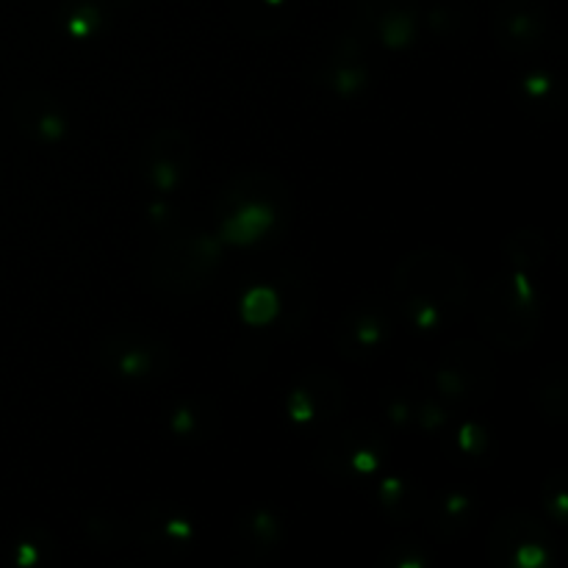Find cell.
I'll use <instances>...</instances> for the list:
<instances>
[{"label": "cell", "instance_id": "1", "mask_svg": "<svg viewBox=\"0 0 568 568\" xmlns=\"http://www.w3.org/2000/svg\"><path fill=\"white\" fill-rule=\"evenodd\" d=\"M392 294L410 325L438 331L460 320L471 303V275L442 247H422L394 266Z\"/></svg>", "mask_w": 568, "mask_h": 568}, {"label": "cell", "instance_id": "2", "mask_svg": "<svg viewBox=\"0 0 568 568\" xmlns=\"http://www.w3.org/2000/svg\"><path fill=\"white\" fill-rule=\"evenodd\" d=\"M475 320L483 336L508 353L530 349L541 333V303L525 270L494 275L477 294Z\"/></svg>", "mask_w": 568, "mask_h": 568}, {"label": "cell", "instance_id": "3", "mask_svg": "<svg viewBox=\"0 0 568 568\" xmlns=\"http://www.w3.org/2000/svg\"><path fill=\"white\" fill-rule=\"evenodd\" d=\"M220 239L231 244H253L275 227L288 211V192L272 172H242L216 197Z\"/></svg>", "mask_w": 568, "mask_h": 568}, {"label": "cell", "instance_id": "4", "mask_svg": "<svg viewBox=\"0 0 568 568\" xmlns=\"http://www.w3.org/2000/svg\"><path fill=\"white\" fill-rule=\"evenodd\" d=\"M222 264V239L209 233L175 236L150 255V286L166 297H189L214 281Z\"/></svg>", "mask_w": 568, "mask_h": 568}, {"label": "cell", "instance_id": "5", "mask_svg": "<svg viewBox=\"0 0 568 568\" xmlns=\"http://www.w3.org/2000/svg\"><path fill=\"white\" fill-rule=\"evenodd\" d=\"M388 455V442L369 422H349L342 430H333L322 438L314 460L322 475L333 483H353L372 477Z\"/></svg>", "mask_w": 568, "mask_h": 568}, {"label": "cell", "instance_id": "6", "mask_svg": "<svg viewBox=\"0 0 568 568\" xmlns=\"http://www.w3.org/2000/svg\"><path fill=\"white\" fill-rule=\"evenodd\" d=\"M558 547L547 521L530 510H505L488 532V558L497 568H549Z\"/></svg>", "mask_w": 568, "mask_h": 568}, {"label": "cell", "instance_id": "7", "mask_svg": "<svg viewBox=\"0 0 568 568\" xmlns=\"http://www.w3.org/2000/svg\"><path fill=\"white\" fill-rule=\"evenodd\" d=\"M100 369L120 381H159L175 369V353L172 344L153 333L125 331L116 327L109 331L94 347Z\"/></svg>", "mask_w": 568, "mask_h": 568}, {"label": "cell", "instance_id": "8", "mask_svg": "<svg viewBox=\"0 0 568 568\" xmlns=\"http://www.w3.org/2000/svg\"><path fill=\"white\" fill-rule=\"evenodd\" d=\"M433 383L444 399L483 405L494 397L497 388V364L486 347L464 338L444 347V353L438 355Z\"/></svg>", "mask_w": 568, "mask_h": 568}, {"label": "cell", "instance_id": "9", "mask_svg": "<svg viewBox=\"0 0 568 568\" xmlns=\"http://www.w3.org/2000/svg\"><path fill=\"white\" fill-rule=\"evenodd\" d=\"M491 31L505 55L530 59L547 44V3L544 0H503L494 11Z\"/></svg>", "mask_w": 568, "mask_h": 568}, {"label": "cell", "instance_id": "10", "mask_svg": "<svg viewBox=\"0 0 568 568\" xmlns=\"http://www.w3.org/2000/svg\"><path fill=\"white\" fill-rule=\"evenodd\" d=\"M133 538L150 558L172 564L192 552L194 525L183 510L170 505H144L133 519Z\"/></svg>", "mask_w": 568, "mask_h": 568}, {"label": "cell", "instance_id": "11", "mask_svg": "<svg viewBox=\"0 0 568 568\" xmlns=\"http://www.w3.org/2000/svg\"><path fill=\"white\" fill-rule=\"evenodd\" d=\"M392 338V320L375 300H361L349 305L336 327V347L353 364H366L383 353Z\"/></svg>", "mask_w": 568, "mask_h": 568}, {"label": "cell", "instance_id": "12", "mask_svg": "<svg viewBox=\"0 0 568 568\" xmlns=\"http://www.w3.org/2000/svg\"><path fill=\"white\" fill-rule=\"evenodd\" d=\"M283 538H286L283 519L272 508H264V505L242 508L233 519L231 544L233 555L242 566L255 568L270 564L283 549Z\"/></svg>", "mask_w": 568, "mask_h": 568}, {"label": "cell", "instance_id": "13", "mask_svg": "<svg viewBox=\"0 0 568 568\" xmlns=\"http://www.w3.org/2000/svg\"><path fill=\"white\" fill-rule=\"evenodd\" d=\"M192 166V142L181 128H159L144 142L142 172L155 192H175Z\"/></svg>", "mask_w": 568, "mask_h": 568}, {"label": "cell", "instance_id": "14", "mask_svg": "<svg viewBox=\"0 0 568 568\" xmlns=\"http://www.w3.org/2000/svg\"><path fill=\"white\" fill-rule=\"evenodd\" d=\"M344 405H347V394H344L342 381L325 369H308L288 392L286 414L297 425L333 422L344 414Z\"/></svg>", "mask_w": 568, "mask_h": 568}, {"label": "cell", "instance_id": "15", "mask_svg": "<svg viewBox=\"0 0 568 568\" xmlns=\"http://www.w3.org/2000/svg\"><path fill=\"white\" fill-rule=\"evenodd\" d=\"M14 122L28 139L42 144L61 142L67 133V114L59 100L50 98L48 92H28L17 100Z\"/></svg>", "mask_w": 568, "mask_h": 568}, {"label": "cell", "instance_id": "16", "mask_svg": "<svg viewBox=\"0 0 568 568\" xmlns=\"http://www.w3.org/2000/svg\"><path fill=\"white\" fill-rule=\"evenodd\" d=\"M422 510H425L430 530L436 532L442 541H458V538H464L466 532L471 530L477 505L475 499L466 491H460V488H444V491L436 494L430 503L425 499V508Z\"/></svg>", "mask_w": 568, "mask_h": 568}, {"label": "cell", "instance_id": "17", "mask_svg": "<svg viewBox=\"0 0 568 568\" xmlns=\"http://www.w3.org/2000/svg\"><path fill=\"white\" fill-rule=\"evenodd\" d=\"M519 103L538 120H558L566 109L564 83L547 70H532L519 78Z\"/></svg>", "mask_w": 568, "mask_h": 568}, {"label": "cell", "instance_id": "18", "mask_svg": "<svg viewBox=\"0 0 568 568\" xmlns=\"http://www.w3.org/2000/svg\"><path fill=\"white\" fill-rule=\"evenodd\" d=\"M532 399H536V408L544 416V422L564 425L568 419V377L564 366H544L536 386H532Z\"/></svg>", "mask_w": 568, "mask_h": 568}, {"label": "cell", "instance_id": "19", "mask_svg": "<svg viewBox=\"0 0 568 568\" xmlns=\"http://www.w3.org/2000/svg\"><path fill=\"white\" fill-rule=\"evenodd\" d=\"M377 503L386 510L388 519L405 525V521L422 514V508H425V494H422V488L416 483L405 480V477H386L377 486Z\"/></svg>", "mask_w": 568, "mask_h": 568}, {"label": "cell", "instance_id": "20", "mask_svg": "<svg viewBox=\"0 0 568 568\" xmlns=\"http://www.w3.org/2000/svg\"><path fill=\"white\" fill-rule=\"evenodd\" d=\"M216 408L209 397H189L170 414V430L183 442L209 438L214 430Z\"/></svg>", "mask_w": 568, "mask_h": 568}, {"label": "cell", "instance_id": "21", "mask_svg": "<svg viewBox=\"0 0 568 568\" xmlns=\"http://www.w3.org/2000/svg\"><path fill=\"white\" fill-rule=\"evenodd\" d=\"M369 17L377 22V33L388 48H405L414 42L416 14L410 6H381V9H372Z\"/></svg>", "mask_w": 568, "mask_h": 568}, {"label": "cell", "instance_id": "22", "mask_svg": "<svg viewBox=\"0 0 568 568\" xmlns=\"http://www.w3.org/2000/svg\"><path fill=\"white\" fill-rule=\"evenodd\" d=\"M325 83L333 89V92L342 94V98H353V94H358L361 89L369 83V70L361 64L358 50H353V53L347 55H336V61L331 64V72L325 75Z\"/></svg>", "mask_w": 568, "mask_h": 568}, {"label": "cell", "instance_id": "23", "mask_svg": "<svg viewBox=\"0 0 568 568\" xmlns=\"http://www.w3.org/2000/svg\"><path fill=\"white\" fill-rule=\"evenodd\" d=\"M83 530H87V541L92 544L98 552H116L128 538L125 521L116 519L109 510H98V514L89 516Z\"/></svg>", "mask_w": 568, "mask_h": 568}, {"label": "cell", "instance_id": "24", "mask_svg": "<svg viewBox=\"0 0 568 568\" xmlns=\"http://www.w3.org/2000/svg\"><path fill=\"white\" fill-rule=\"evenodd\" d=\"M505 255H508V264L514 270H530L538 266L547 258V242L538 231H519L505 242Z\"/></svg>", "mask_w": 568, "mask_h": 568}, {"label": "cell", "instance_id": "25", "mask_svg": "<svg viewBox=\"0 0 568 568\" xmlns=\"http://www.w3.org/2000/svg\"><path fill=\"white\" fill-rule=\"evenodd\" d=\"M433 560L436 555L416 538H397L381 555L383 568H427L433 566Z\"/></svg>", "mask_w": 568, "mask_h": 568}, {"label": "cell", "instance_id": "26", "mask_svg": "<svg viewBox=\"0 0 568 568\" xmlns=\"http://www.w3.org/2000/svg\"><path fill=\"white\" fill-rule=\"evenodd\" d=\"M53 555H55V541L50 538L48 530H42V527H33V530L22 532V536L14 541V564L22 568L48 564Z\"/></svg>", "mask_w": 568, "mask_h": 568}, {"label": "cell", "instance_id": "27", "mask_svg": "<svg viewBox=\"0 0 568 568\" xmlns=\"http://www.w3.org/2000/svg\"><path fill=\"white\" fill-rule=\"evenodd\" d=\"M430 28L433 33H438L444 44H464L471 37V17L460 9H433L430 14Z\"/></svg>", "mask_w": 568, "mask_h": 568}, {"label": "cell", "instance_id": "28", "mask_svg": "<svg viewBox=\"0 0 568 568\" xmlns=\"http://www.w3.org/2000/svg\"><path fill=\"white\" fill-rule=\"evenodd\" d=\"M544 505H547V516L552 525L564 527L568 519V494H566V471L558 469L547 477L544 483Z\"/></svg>", "mask_w": 568, "mask_h": 568}, {"label": "cell", "instance_id": "29", "mask_svg": "<svg viewBox=\"0 0 568 568\" xmlns=\"http://www.w3.org/2000/svg\"><path fill=\"white\" fill-rule=\"evenodd\" d=\"M281 311L277 305V294L270 292V288H255V292L247 294L244 300V320L253 322V325H266V322L275 320V314Z\"/></svg>", "mask_w": 568, "mask_h": 568}, {"label": "cell", "instance_id": "30", "mask_svg": "<svg viewBox=\"0 0 568 568\" xmlns=\"http://www.w3.org/2000/svg\"><path fill=\"white\" fill-rule=\"evenodd\" d=\"M64 26L72 37H78V39L92 37V33L100 28V11L92 9V6H87V3L75 6V9H67Z\"/></svg>", "mask_w": 568, "mask_h": 568}, {"label": "cell", "instance_id": "31", "mask_svg": "<svg viewBox=\"0 0 568 568\" xmlns=\"http://www.w3.org/2000/svg\"><path fill=\"white\" fill-rule=\"evenodd\" d=\"M455 444H458V449L464 458H471V460L486 458L488 436L480 425H475V422H466V425L460 427L458 436H455Z\"/></svg>", "mask_w": 568, "mask_h": 568}, {"label": "cell", "instance_id": "32", "mask_svg": "<svg viewBox=\"0 0 568 568\" xmlns=\"http://www.w3.org/2000/svg\"><path fill=\"white\" fill-rule=\"evenodd\" d=\"M414 422L422 430H438L447 422V410L436 399H425L422 405H414Z\"/></svg>", "mask_w": 568, "mask_h": 568}, {"label": "cell", "instance_id": "33", "mask_svg": "<svg viewBox=\"0 0 568 568\" xmlns=\"http://www.w3.org/2000/svg\"><path fill=\"white\" fill-rule=\"evenodd\" d=\"M388 416H392V422H397V425H408V422H414V403H410L408 397L394 394V397L388 399Z\"/></svg>", "mask_w": 568, "mask_h": 568}]
</instances>
